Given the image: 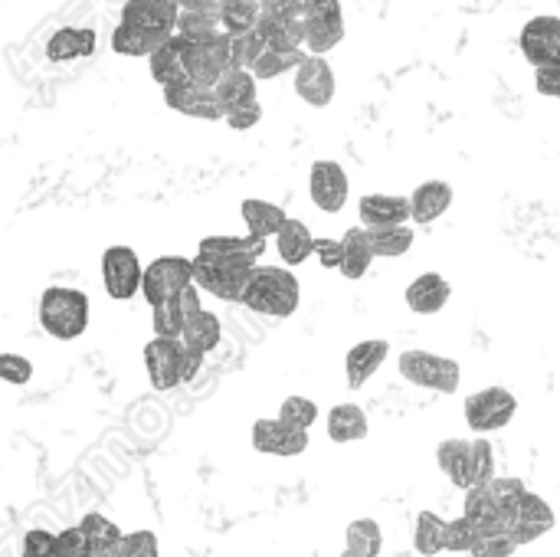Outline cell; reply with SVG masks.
I'll list each match as a JSON object with an SVG mask.
<instances>
[{"mask_svg":"<svg viewBox=\"0 0 560 557\" xmlns=\"http://www.w3.org/2000/svg\"><path fill=\"white\" fill-rule=\"evenodd\" d=\"M463 410H466V423L472 433H495L512 423L518 401L505 387H486V391H476L472 397H466Z\"/></svg>","mask_w":560,"mask_h":557,"instance_id":"cell-6","label":"cell"},{"mask_svg":"<svg viewBox=\"0 0 560 557\" xmlns=\"http://www.w3.org/2000/svg\"><path fill=\"white\" fill-rule=\"evenodd\" d=\"M194 282V263L184 256H158L141 272V295L148 305H158L164 299H174L184 286Z\"/></svg>","mask_w":560,"mask_h":557,"instance_id":"cell-7","label":"cell"},{"mask_svg":"<svg viewBox=\"0 0 560 557\" xmlns=\"http://www.w3.org/2000/svg\"><path fill=\"white\" fill-rule=\"evenodd\" d=\"M436 463L456 489L472 486V440H446L436 450Z\"/></svg>","mask_w":560,"mask_h":557,"instance_id":"cell-27","label":"cell"},{"mask_svg":"<svg viewBox=\"0 0 560 557\" xmlns=\"http://www.w3.org/2000/svg\"><path fill=\"white\" fill-rule=\"evenodd\" d=\"M266 43L256 30H246V33H233L230 36V66L236 69H253V62L262 56Z\"/></svg>","mask_w":560,"mask_h":557,"instance_id":"cell-41","label":"cell"},{"mask_svg":"<svg viewBox=\"0 0 560 557\" xmlns=\"http://www.w3.org/2000/svg\"><path fill=\"white\" fill-rule=\"evenodd\" d=\"M180 10H200V13H220L223 0H177Z\"/></svg>","mask_w":560,"mask_h":557,"instance_id":"cell-56","label":"cell"},{"mask_svg":"<svg viewBox=\"0 0 560 557\" xmlns=\"http://www.w3.org/2000/svg\"><path fill=\"white\" fill-rule=\"evenodd\" d=\"M348 174L338 161H315L308 171V194L312 204L325 213H341L348 204Z\"/></svg>","mask_w":560,"mask_h":557,"instance_id":"cell-13","label":"cell"},{"mask_svg":"<svg viewBox=\"0 0 560 557\" xmlns=\"http://www.w3.org/2000/svg\"><path fill=\"white\" fill-rule=\"evenodd\" d=\"M89 295L69 286H49L39 295V325L56 341H75L89 328Z\"/></svg>","mask_w":560,"mask_h":557,"instance_id":"cell-2","label":"cell"},{"mask_svg":"<svg viewBox=\"0 0 560 557\" xmlns=\"http://www.w3.org/2000/svg\"><path fill=\"white\" fill-rule=\"evenodd\" d=\"M535 89L541 95L560 98V66H538L535 69Z\"/></svg>","mask_w":560,"mask_h":557,"instance_id":"cell-54","label":"cell"},{"mask_svg":"<svg viewBox=\"0 0 560 557\" xmlns=\"http://www.w3.org/2000/svg\"><path fill=\"white\" fill-rule=\"evenodd\" d=\"M253 450L262 456H282V460L302 456L308 450V430H295V427L282 423L279 417L256 420L253 423Z\"/></svg>","mask_w":560,"mask_h":557,"instance_id":"cell-14","label":"cell"},{"mask_svg":"<svg viewBox=\"0 0 560 557\" xmlns=\"http://www.w3.org/2000/svg\"><path fill=\"white\" fill-rule=\"evenodd\" d=\"M141 259L131 246H108L102 253V282L115 302H128L141 292Z\"/></svg>","mask_w":560,"mask_h":557,"instance_id":"cell-8","label":"cell"},{"mask_svg":"<svg viewBox=\"0 0 560 557\" xmlns=\"http://www.w3.org/2000/svg\"><path fill=\"white\" fill-rule=\"evenodd\" d=\"M220 16L217 13H200V10H180L177 13V23H174V33L184 39V43H203V39H213L220 33Z\"/></svg>","mask_w":560,"mask_h":557,"instance_id":"cell-37","label":"cell"},{"mask_svg":"<svg viewBox=\"0 0 560 557\" xmlns=\"http://www.w3.org/2000/svg\"><path fill=\"white\" fill-rule=\"evenodd\" d=\"M177 13H180L177 0H125L121 23H131L138 30H151V33L171 36L174 23H177Z\"/></svg>","mask_w":560,"mask_h":557,"instance_id":"cell-17","label":"cell"},{"mask_svg":"<svg viewBox=\"0 0 560 557\" xmlns=\"http://www.w3.org/2000/svg\"><path fill=\"white\" fill-rule=\"evenodd\" d=\"M203 358H207V355L184 348V355H180V384H190V381L200 374V368H203Z\"/></svg>","mask_w":560,"mask_h":557,"instance_id":"cell-55","label":"cell"},{"mask_svg":"<svg viewBox=\"0 0 560 557\" xmlns=\"http://www.w3.org/2000/svg\"><path fill=\"white\" fill-rule=\"evenodd\" d=\"M368 414L358 404H338L328 414V437L335 443H354L368 437Z\"/></svg>","mask_w":560,"mask_h":557,"instance_id":"cell-31","label":"cell"},{"mask_svg":"<svg viewBox=\"0 0 560 557\" xmlns=\"http://www.w3.org/2000/svg\"><path fill=\"white\" fill-rule=\"evenodd\" d=\"M184 56H187V43L171 33L151 56H148V66H151V76L154 82L164 89V85H174V82H184L187 79V66H184Z\"/></svg>","mask_w":560,"mask_h":557,"instance_id":"cell-21","label":"cell"},{"mask_svg":"<svg viewBox=\"0 0 560 557\" xmlns=\"http://www.w3.org/2000/svg\"><path fill=\"white\" fill-rule=\"evenodd\" d=\"M240 213L246 220L249 236H259V240H272L279 233V227L285 223V210L279 204H269V200H259V197L243 200Z\"/></svg>","mask_w":560,"mask_h":557,"instance_id":"cell-30","label":"cell"},{"mask_svg":"<svg viewBox=\"0 0 560 557\" xmlns=\"http://www.w3.org/2000/svg\"><path fill=\"white\" fill-rule=\"evenodd\" d=\"M151 309H154V315H151L154 335H164V338H180L187 315H184V309H180L177 295H174V299H164V302H158V305H151Z\"/></svg>","mask_w":560,"mask_h":557,"instance_id":"cell-42","label":"cell"},{"mask_svg":"<svg viewBox=\"0 0 560 557\" xmlns=\"http://www.w3.org/2000/svg\"><path fill=\"white\" fill-rule=\"evenodd\" d=\"M79 529L85 532V542H89L92 557L115 555V548H118V542H121V535H125L112 519H105V515H98V512H89V515L79 522Z\"/></svg>","mask_w":560,"mask_h":557,"instance_id":"cell-32","label":"cell"},{"mask_svg":"<svg viewBox=\"0 0 560 557\" xmlns=\"http://www.w3.org/2000/svg\"><path fill=\"white\" fill-rule=\"evenodd\" d=\"M56 538H59V557H92L89 542H85V532H82L79 525L62 529Z\"/></svg>","mask_w":560,"mask_h":557,"instance_id":"cell-52","label":"cell"},{"mask_svg":"<svg viewBox=\"0 0 560 557\" xmlns=\"http://www.w3.org/2000/svg\"><path fill=\"white\" fill-rule=\"evenodd\" d=\"M476 538H479V532H476V525H472L466 515H459V519L446 522V552L469 555V552H472V545H476Z\"/></svg>","mask_w":560,"mask_h":557,"instance_id":"cell-47","label":"cell"},{"mask_svg":"<svg viewBox=\"0 0 560 557\" xmlns=\"http://www.w3.org/2000/svg\"><path fill=\"white\" fill-rule=\"evenodd\" d=\"M184 66H187V79H190V82L213 89V82L230 69V33L220 30L213 39L187 43Z\"/></svg>","mask_w":560,"mask_h":557,"instance_id":"cell-9","label":"cell"},{"mask_svg":"<svg viewBox=\"0 0 560 557\" xmlns=\"http://www.w3.org/2000/svg\"><path fill=\"white\" fill-rule=\"evenodd\" d=\"M348 545L341 557H381V548H384V535H381V525L371 522V519H358L348 525Z\"/></svg>","mask_w":560,"mask_h":557,"instance_id":"cell-35","label":"cell"},{"mask_svg":"<svg viewBox=\"0 0 560 557\" xmlns=\"http://www.w3.org/2000/svg\"><path fill=\"white\" fill-rule=\"evenodd\" d=\"M518 552V545L512 542L509 532H495V535H479L472 545V557H512Z\"/></svg>","mask_w":560,"mask_h":557,"instance_id":"cell-50","label":"cell"},{"mask_svg":"<svg viewBox=\"0 0 560 557\" xmlns=\"http://www.w3.org/2000/svg\"><path fill=\"white\" fill-rule=\"evenodd\" d=\"M167 36H161V33H151V30H138V26H131V23H118L115 26V33H112V49L118 53V56H151L161 43H164Z\"/></svg>","mask_w":560,"mask_h":557,"instance_id":"cell-34","label":"cell"},{"mask_svg":"<svg viewBox=\"0 0 560 557\" xmlns=\"http://www.w3.org/2000/svg\"><path fill=\"white\" fill-rule=\"evenodd\" d=\"M95 30L85 26H62L49 36L46 43V56L52 62H72V59H85L95 53Z\"/></svg>","mask_w":560,"mask_h":557,"instance_id":"cell-22","label":"cell"},{"mask_svg":"<svg viewBox=\"0 0 560 557\" xmlns=\"http://www.w3.org/2000/svg\"><path fill=\"white\" fill-rule=\"evenodd\" d=\"M30 378H33V364L23 355H13V351L0 355V381L3 384L23 387V384H30Z\"/></svg>","mask_w":560,"mask_h":557,"instance_id":"cell-49","label":"cell"},{"mask_svg":"<svg viewBox=\"0 0 560 557\" xmlns=\"http://www.w3.org/2000/svg\"><path fill=\"white\" fill-rule=\"evenodd\" d=\"M400 374L404 381L436 391V394H456L463 371L453 358L433 355V351H404L400 355Z\"/></svg>","mask_w":560,"mask_h":557,"instance_id":"cell-5","label":"cell"},{"mask_svg":"<svg viewBox=\"0 0 560 557\" xmlns=\"http://www.w3.org/2000/svg\"><path fill=\"white\" fill-rule=\"evenodd\" d=\"M495 479V450L486 437L472 440V486H486Z\"/></svg>","mask_w":560,"mask_h":557,"instance_id":"cell-45","label":"cell"},{"mask_svg":"<svg viewBox=\"0 0 560 557\" xmlns=\"http://www.w3.org/2000/svg\"><path fill=\"white\" fill-rule=\"evenodd\" d=\"M387 355H390V345L384 341V338H371V341H358L351 351H348V358H345V374H348V387L351 391H358V387H364L377 371H381V364L387 361Z\"/></svg>","mask_w":560,"mask_h":557,"instance_id":"cell-19","label":"cell"},{"mask_svg":"<svg viewBox=\"0 0 560 557\" xmlns=\"http://www.w3.org/2000/svg\"><path fill=\"white\" fill-rule=\"evenodd\" d=\"M361 213V227L374 230V227H397L410 220V197L400 194H364L358 204Z\"/></svg>","mask_w":560,"mask_h":557,"instance_id":"cell-18","label":"cell"},{"mask_svg":"<svg viewBox=\"0 0 560 557\" xmlns=\"http://www.w3.org/2000/svg\"><path fill=\"white\" fill-rule=\"evenodd\" d=\"M20 557H59V538L46 529H30L20 538Z\"/></svg>","mask_w":560,"mask_h":557,"instance_id":"cell-46","label":"cell"},{"mask_svg":"<svg viewBox=\"0 0 560 557\" xmlns=\"http://www.w3.org/2000/svg\"><path fill=\"white\" fill-rule=\"evenodd\" d=\"M259 118H262L259 98H253V102H246V105H240V108H230V112L223 115V121H226L233 131H249V128L259 125Z\"/></svg>","mask_w":560,"mask_h":557,"instance_id":"cell-51","label":"cell"},{"mask_svg":"<svg viewBox=\"0 0 560 557\" xmlns=\"http://www.w3.org/2000/svg\"><path fill=\"white\" fill-rule=\"evenodd\" d=\"M302 302V286L295 279L292 269L285 266H253L246 289L240 295V305H246L249 312L269 315V318H289L295 315Z\"/></svg>","mask_w":560,"mask_h":557,"instance_id":"cell-1","label":"cell"},{"mask_svg":"<svg viewBox=\"0 0 560 557\" xmlns=\"http://www.w3.org/2000/svg\"><path fill=\"white\" fill-rule=\"evenodd\" d=\"M413 545L423 557H436L440 552H446V522L433 512H420Z\"/></svg>","mask_w":560,"mask_h":557,"instance_id":"cell-39","label":"cell"},{"mask_svg":"<svg viewBox=\"0 0 560 557\" xmlns=\"http://www.w3.org/2000/svg\"><path fill=\"white\" fill-rule=\"evenodd\" d=\"M295 20L305 26V49L312 56H325L345 39L341 0H302Z\"/></svg>","mask_w":560,"mask_h":557,"instance_id":"cell-4","label":"cell"},{"mask_svg":"<svg viewBox=\"0 0 560 557\" xmlns=\"http://www.w3.org/2000/svg\"><path fill=\"white\" fill-rule=\"evenodd\" d=\"M522 53L525 59L538 69V66H560V16H535L525 23L522 30Z\"/></svg>","mask_w":560,"mask_h":557,"instance_id":"cell-16","label":"cell"},{"mask_svg":"<svg viewBox=\"0 0 560 557\" xmlns=\"http://www.w3.org/2000/svg\"><path fill=\"white\" fill-rule=\"evenodd\" d=\"M256 85H259V79H256L249 69L230 66V69L213 82V92H217V102H220L223 115H226L230 108H240V105L253 102V98H256Z\"/></svg>","mask_w":560,"mask_h":557,"instance_id":"cell-25","label":"cell"},{"mask_svg":"<svg viewBox=\"0 0 560 557\" xmlns=\"http://www.w3.org/2000/svg\"><path fill=\"white\" fill-rule=\"evenodd\" d=\"M341 243H345V256H341V266H338L341 276L345 279H364L368 269H371V263L377 259L374 256V246H371L368 227H351Z\"/></svg>","mask_w":560,"mask_h":557,"instance_id":"cell-28","label":"cell"},{"mask_svg":"<svg viewBox=\"0 0 560 557\" xmlns=\"http://www.w3.org/2000/svg\"><path fill=\"white\" fill-rule=\"evenodd\" d=\"M558 3H560V0H558Z\"/></svg>","mask_w":560,"mask_h":557,"instance_id":"cell-57","label":"cell"},{"mask_svg":"<svg viewBox=\"0 0 560 557\" xmlns=\"http://www.w3.org/2000/svg\"><path fill=\"white\" fill-rule=\"evenodd\" d=\"M276 250H279L285 266H302L308 256H315V236L302 220L285 217V223L276 233Z\"/></svg>","mask_w":560,"mask_h":557,"instance_id":"cell-26","label":"cell"},{"mask_svg":"<svg viewBox=\"0 0 560 557\" xmlns=\"http://www.w3.org/2000/svg\"><path fill=\"white\" fill-rule=\"evenodd\" d=\"M479 535H495V532H505V515L499 512L492 492H489V483L486 486H469L466 489V512H463Z\"/></svg>","mask_w":560,"mask_h":557,"instance_id":"cell-24","label":"cell"},{"mask_svg":"<svg viewBox=\"0 0 560 557\" xmlns=\"http://www.w3.org/2000/svg\"><path fill=\"white\" fill-rule=\"evenodd\" d=\"M450 204H453V187L446 181H423L410 194V220L433 223L450 210Z\"/></svg>","mask_w":560,"mask_h":557,"instance_id":"cell-23","label":"cell"},{"mask_svg":"<svg viewBox=\"0 0 560 557\" xmlns=\"http://www.w3.org/2000/svg\"><path fill=\"white\" fill-rule=\"evenodd\" d=\"M295 95L312 105V108H325L335 98V69L325 56H305L295 69Z\"/></svg>","mask_w":560,"mask_h":557,"instance_id":"cell-12","label":"cell"},{"mask_svg":"<svg viewBox=\"0 0 560 557\" xmlns=\"http://www.w3.org/2000/svg\"><path fill=\"white\" fill-rule=\"evenodd\" d=\"M180 355H184L180 338L154 335L144 345V371L154 391H174L180 384Z\"/></svg>","mask_w":560,"mask_h":557,"instance_id":"cell-11","label":"cell"},{"mask_svg":"<svg viewBox=\"0 0 560 557\" xmlns=\"http://www.w3.org/2000/svg\"><path fill=\"white\" fill-rule=\"evenodd\" d=\"M302 59H305V53H302V49H272V46H266V49H262V56L253 62V69H249V72H253L259 82H269V79H279V76L292 72Z\"/></svg>","mask_w":560,"mask_h":557,"instance_id":"cell-38","label":"cell"},{"mask_svg":"<svg viewBox=\"0 0 560 557\" xmlns=\"http://www.w3.org/2000/svg\"><path fill=\"white\" fill-rule=\"evenodd\" d=\"M279 420L295 430H312V423L318 420V407L308 397H285L279 407Z\"/></svg>","mask_w":560,"mask_h":557,"instance_id":"cell-43","label":"cell"},{"mask_svg":"<svg viewBox=\"0 0 560 557\" xmlns=\"http://www.w3.org/2000/svg\"><path fill=\"white\" fill-rule=\"evenodd\" d=\"M223 338V325L213 312L200 309L194 312L187 322H184V332H180V345L190 348V351H200V355H210Z\"/></svg>","mask_w":560,"mask_h":557,"instance_id":"cell-29","label":"cell"},{"mask_svg":"<svg viewBox=\"0 0 560 557\" xmlns=\"http://www.w3.org/2000/svg\"><path fill=\"white\" fill-rule=\"evenodd\" d=\"M197 253H207V256H246V259H262L266 253V240L259 236H203Z\"/></svg>","mask_w":560,"mask_h":557,"instance_id":"cell-33","label":"cell"},{"mask_svg":"<svg viewBox=\"0 0 560 557\" xmlns=\"http://www.w3.org/2000/svg\"><path fill=\"white\" fill-rule=\"evenodd\" d=\"M315 256L325 269H338L341 256H345V243L341 240H315Z\"/></svg>","mask_w":560,"mask_h":557,"instance_id":"cell-53","label":"cell"},{"mask_svg":"<svg viewBox=\"0 0 560 557\" xmlns=\"http://www.w3.org/2000/svg\"><path fill=\"white\" fill-rule=\"evenodd\" d=\"M551 529H555V509L541 496H535V492H525L518 499V506H515V512L509 515V525H505V532L512 535V542L518 548L538 542Z\"/></svg>","mask_w":560,"mask_h":557,"instance_id":"cell-10","label":"cell"},{"mask_svg":"<svg viewBox=\"0 0 560 557\" xmlns=\"http://www.w3.org/2000/svg\"><path fill=\"white\" fill-rule=\"evenodd\" d=\"M220 26L233 36V33H246L256 26L259 20V0H223L220 7Z\"/></svg>","mask_w":560,"mask_h":557,"instance_id":"cell-40","label":"cell"},{"mask_svg":"<svg viewBox=\"0 0 560 557\" xmlns=\"http://www.w3.org/2000/svg\"><path fill=\"white\" fill-rule=\"evenodd\" d=\"M371 233V246H374V256L381 259H397L404 253H410L413 246V230L407 223H397V227H374L368 230Z\"/></svg>","mask_w":560,"mask_h":557,"instance_id":"cell-36","label":"cell"},{"mask_svg":"<svg viewBox=\"0 0 560 557\" xmlns=\"http://www.w3.org/2000/svg\"><path fill=\"white\" fill-rule=\"evenodd\" d=\"M489 492H492V499H495V506H499V512L505 515V525H509V515L515 512V506H518V499L528 492L525 489V483L522 479H492L489 483Z\"/></svg>","mask_w":560,"mask_h":557,"instance_id":"cell-44","label":"cell"},{"mask_svg":"<svg viewBox=\"0 0 560 557\" xmlns=\"http://www.w3.org/2000/svg\"><path fill=\"white\" fill-rule=\"evenodd\" d=\"M158 535L154 532H131V535H121L118 548L112 557H158Z\"/></svg>","mask_w":560,"mask_h":557,"instance_id":"cell-48","label":"cell"},{"mask_svg":"<svg viewBox=\"0 0 560 557\" xmlns=\"http://www.w3.org/2000/svg\"><path fill=\"white\" fill-rule=\"evenodd\" d=\"M450 295H453V286H450L440 272H423V276H417V279L407 286V292H404L410 312H417V315H436V312H443L446 302H450Z\"/></svg>","mask_w":560,"mask_h":557,"instance_id":"cell-20","label":"cell"},{"mask_svg":"<svg viewBox=\"0 0 560 557\" xmlns=\"http://www.w3.org/2000/svg\"><path fill=\"white\" fill-rule=\"evenodd\" d=\"M161 92H164L167 108H174L177 115L200 118V121H220L223 118V108L217 102V92L207 89V85H197V82L184 79V82L164 85Z\"/></svg>","mask_w":560,"mask_h":557,"instance_id":"cell-15","label":"cell"},{"mask_svg":"<svg viewBox=\"0 0 560 557\" xmlns=\"http://www.w3.org/2000/svg\"><path fill=\"white\" fill-rule=\"evenodd\" d=\"M190 263H194V286L220 302H240L246 279L256 266V259L246 256H207V253H197Z\"/></svg>","mask_w":560,"mask_h":557,"instance_id":"cell-3","label":"cell"}]
</instances>
